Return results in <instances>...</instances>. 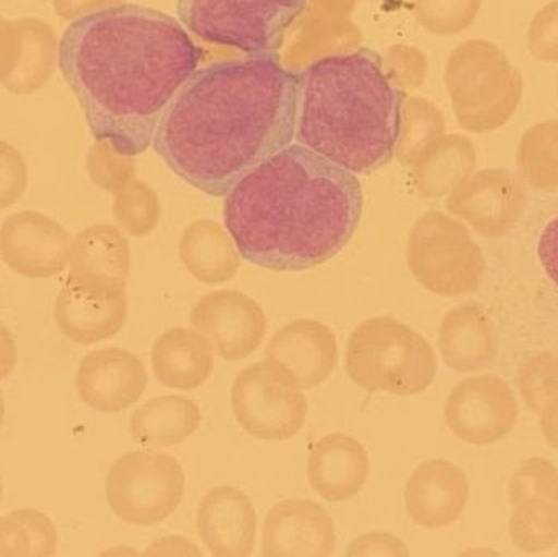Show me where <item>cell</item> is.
I'll list each match as a JSON object with an SVG mask.
<instances>
[{
    "mask_svg": "<svg viewBox=\"0 0 558 557\" xmlns=\"http://www.w3.org/2000/svg\"><path fill=\"white\" fill-rule=\"evenodd\" d=\"M3 499V486H2V480H0V504H2Z\"/></svg>",
    "mask_w": 558,
    "mask_h": 557,
    "instance_id": "obj_40",
    "label": "cell"
},
{
    "mask_svg": "<svg viewBox=\"0 0 558 557\" xmlns=\"http://www.w3.org/2000/svg\"><path fill=\"white\" fill-rule=\"evenodd\" d=\"M510 536L521 552L536 555L558 545V504L541 497L511 506Z\"/></svg>",
    "mask_w": 558,
    "mask_h": 557,
    "instance_id": "obj_29",
    "label": "cell"
},
{
    "mask_svg": "<svg viewBox=\"0 0 558 557\" xmlns=\"http://www.w3.org/2000/svg\"><path fill=\"white\" fill-rule=\"evenodd\" d=\"M403 101L405 94L373 49L325 56L301 72L294 141L354 175H367L393 159Z\"/></svg>",
    "mask_w": 558,
    "mask_h": 557,
    "instance_id": "obj_4",
    "label": "cell"
},
{
    "mask_svg": "<svg viewBox=\"0 0 558 557\" xmlns=\"http://www.w3.org/2000/svg\"><path fill=\"white\" fill-rule=\"evenodd\" d=\"M202 424V411L185 396H157L131 415L130 428L141 447H177L185 444Z\"/></svg>",
    "mask_w": 558,
    "mask_h": 557,
    "instance_id": "obj_24",
    "label": "cell"
},
{
    "mask_svg": "<svg viewBox=\"0 0 558 557\" xmlns=\"http://www.w3.org/2000/svg\"><path fill=\"white\" fill-rule=\"evenodd\" d=\"M150 365L166 388L195 391L213 375L215 352L198 330L173 327L154 343Z\"/></svg>",
    "mask_w": 558,
    "mask_h": 557,
    "instance_id": "obj_23",
    "label": "cell"
},
{
    "mask_svg": "<svg viewBox=\"0 0 558 557\" xmlns=\"http://www.w3.org/2000/svg\"><path fill=\"white\" fill-rule=\"evenodd\" d=\"M410 549L399 536L374 532L360 536L351 543L347 556H409Z\"/></svg>",
    "mask_w": 558,
    "mask_h": 557,
    "instance_id": "obj_34",
    "label": "cell"
},
{
    "mask_svg": "<svg viewBox=\"0 0 558 557\" xmlns=\"http://www.w3.org/2000/svg\"><path fill=\"white\" fill-rule=\"evenodd\" d=\"M344 370L367 392L416 396L433 385L438 372L428 340L402 320L371 317L351 332Z\"/></svg>",
    "mask_w": 558,
    "mask_h": 557,
    "instance_id": "obj_5",
    "label": "cell"
},
{
    "mask_svg": "<svg viewBox=\"0 0 558 557\" xmlns=\"http://www.w3.org/2000/svg\"><path fill=\"white\" fill-rule=\"evenodd\" d=\"M442 362L458 373H475L492 365L498 353L494 319L482 304L469 301L442 317L438 334Z\"/></svg>",
    "mask_w": 558,
    "mask_h": 557,
    "instance_id": "obj_22",
    "label": "cell"
},
{
    "mask_svg": "<svg viewBox=\"0 0 558 557\" xmlns=\"http://www.w3.org/2000/svg\"><path fill=\"white\" fill-rule=\"evenodd\" d=\"M16 362H19V350H16L15 339L12 332L0 323V382L15 372Z\"/></svg>",
    "mask_w": 558,
    "mask_h": 557,
    "instance_id": "obj_37",
    "label": "cell"
},
{
    "mask_svg": "<svg viewBox=\"0 0 558 557\" xmlns=\"http://www.w3.org/2000/svg\"><path fill=\"white\" fill-rule=\"evenodd\" d=\"M190 323L226 362H241L257 352L268 329L264 307L235 290L213 291L199 298Z\"/></svg>",
    "mask_w": 558,
    "mask_h": 557,
    "instance_id": "obj_13",
    "label": "cell"
},
{
    "mask_svg": "<svg viewBox=\"0 0 558 557\" xmlns=\"http://www.w3.org/2000/svg\"><path fill=\"white\" fill-rule=\"evenodd\" d=\"M405 509L416 525L445 530L468 509L471 484L464 471L448 460L418 464L405 484Z\"/></svg>",
    "mask_w": 558,
    "mask_h": 557,
    "instance_id": "obj_19",
    "label": "cell"
},
{
    "mask_svg": "<svg viewBox=\"0 0 558 557\" xmlns=\"http://www.w3.org/2000/svg\"><path fill=\"white\" fill-rule=\"evenodd\" d=\"M117 216L124 231L134 238L149 234L157 221L156 208L146 198H124L118 203Z\"/></svg>",
    "mask_w": 558,
    "mask_h": 557,
    "instance_id": "obj_33",
    "label": "cell"
},
{
    "mask_svg": "<svg viewBox=\"0 0 558 557\" xmlns=\"http://www.w3.org/2000/svg\"><path fill=\"white\" fill-rule=\"evenodd\" d=\"M3 421H5V398H3V392L0 391V431H2Z\"/></svg>",
    "mask_w": 558,
    "mask_h": 557,
    "instance_id": "obj_39",
    "label": "cell"
},
{
    "mask_svg": "<svg viewBox=\"0 0 558 557\" xmlns=\"http://www.w3.org/2000/svg\"><path fill=\"white\" fill-rule=\"evenodd\" d=\"M445 421L458 440L474 447L500 444L520 421V402L498 375L469 376L449 392Z\"/></svg>",
    "mask_w": 558,
    "mask_h": 557,
    "instance_id": "obj_12",
    "label": "cell"
},
{
    "mask_svg": "<svg viewBox=\"0 0 558 557\" xmlns=\"http://www.w3.org/2000/svg\"><path fill=\"white\" fill-rule=\"evenodd\" d=\"M265 362L304 391L318 388L337 366V336L318 320H292L271 337Z\"/></svg>",
    "mask_w": 558,
    "mask_h": 557,
    "instance_id": "obj_17",
    "label": "cell"
},
{
    "mask_svg": "<svg viewBox=\"0 0 558 557\" xmlns=\"http://www.w3.org/2000/svg\"><path fill=\"white\" fill-rule=\"evenodd\" d=\"M186 476L175 457L154 450L130 451L118 458L105 481L111 512L121 522L156 526L182 502Z\"/></svg>",
    "mask_w": 558,
    "mask_h": 557,
    "instance_id": "obj_9",
    "label": "cell"
},
{
    "mask_svg": "<svg viewBox=\"0 0 558 557\" xmlns=\"http://www.w3.org/2000/svg\"><path fill=\"white\" fill-rule=\"evenodd\" d=\"M518 388L524 404L541 414L558 399V353L546 352L531 356L518 372Z\"/></svg>",
    "mask_w": 558,
    "mask_h": 557,
    "instance_id": "obj_30",
    "label": "cell"
},
{
    "mask_svg": "<svg viewBox=\"0 0 558 557\" xmlns=\"http://www.w3.org/2000/svg\"><path fill=\"white\" fill-rule=\"evenodd\" d=\"M144 555L147 556H202L195 543L183 536H166L157 540Z\"/></svg>",
    "mask_w": 558,
    "mask_h": 557,
    "instance_id": "obj_36",
    "label": "cell"
},
{
    "mask_svg": "<svg viewBox=\"0 0 558 557\" xmlns=\"http://www.w3.org/2000/svg\"><path fill=\"white\" fill-rule=\"evenodd\" d=\"M539 424L547 444L558 450V399L543 409L539 414Z\"/></svg>",
    "mask_w": 558,
    "mask_h": 557,
    "instance_id": "obj_38",
    "label": "cell"
},
{
    "mask_svg": "<svg viewBox=\"0 0 558 557\" xmlns=\"http://www.w3.org/2000/svg\"><path fill=\"white\" fill-rule=\"evenodd\" d=\"M557 92H558V84H557Z\"/></svg>",
    "mask_w": 558,
    "mask_h": 557,
    "instance_id": "obj_41",
    "label": "cell"
},
{
    "mask_svg": "<svg viewBox=\"0 0 558 557\" xmlns=\"http://www.w3.org/2000/svg\"><path fill=\"white\" fill-rule=\"evenodd\" d=\"M527 49L537 61L558 64V0L544 5L531 20Z\"/></svg>",
    "mask_w": 558,
    "mask_h": 557,
    "instance_id": "obj_32",
    "label": "cell"
},
{
    "mask_svg": "<svg viewBox=\"0 0 558 557\" xmlns=\"http://www.w3.org/2000/svg\"><path fill=\"white\" fill-rule=\"evenodd\" d=\"M366 448L347 434H328L312 445L307 458V480L327 502H344L363 491L369 477Z\"/></svg>",
    "mask_w": 558,
    "mask_h": 557,
    "instance_id": "obj_21",
    "label": "cell"
},
{
    "mask_svg": "<svg viewBox=\"0 0 558 557\" xmlns=\"http://www.w3.org/2000/svg\"><path fill=\"white\" fill-rule=\"evenodd\" d=\"M299 81L271 52L198 68L163 113L154 149L193 189L226 196L294 140Z\"/></svg>",
    "mask_w": 558,
    "mask_h": 557,
    "instance_id": "obj_2",
    "label": "cell"
},
{
    "mask_svg": "<svg viewBox=\"0 0 558 557\" xmlns=\"http://www.w3.org/2000/svg\"><path fill=\"white\" fill-rule=\"evenodd\" d=\"M448 78L459 123L471 133H492L505 126L523 100V75L487 39L462 45L454 52Z\"/></svg>",
    "mask_w": 558,
    "mask_h": 557,
    "instance_id": "obj_6",
    "label": "cell"
},
{
    "mask_svg": "<svg viewBox=\"0 0 558 557\" xmlns=\"http://www.w3.org/2000/svg\"><path fill=\"white\" fill-rule=\"evenodd\" d=\"M126 284L97 275L71 274L56 298L54 320L78 346L113 339L128 320Z\"/></svg>",
    "mask_w": 558,
    "mask_h": 557,
    "instance_id": "obj_11",
    "label": "cell"
},
{
    "mask_svg": "<svg viewBox=\"0 0 558 557\" xmlns=\"http://www.w3.org/2000/svg\"><path fill=\"white\" fill-rule=\"evenodd\" d=\"M517 162L531 189L544 193L558 190V120L541 121L523 134Z\"/></svg>",
    "mask_w": 558,
    "mask_h": 557,
    "instance_id": "obj_28",
    "label": "cell"
},
{
    "mask_svg": "<svg viewBox=\"0 0 558 557\" xmlns=\"http://www.w3.org/2000/svg\"><path fill=\"white\" fill-rule=\"evenodd\" d=\"M537 257H539L547 277L558 288V218L553 219L544 228L539 242H537Z\"/></svg>",
    "mask_w": 558,
    "mask_h": 557,
    "instance_id": "obj_35",
    "label": "cell"
},
{
    "mask_svg": "<svg viewBox=\"0 0 558 557\" xmlns=\"http://www.w3.org/2000/svg\"><path fill=\"white\" fill-rule=\"evenodd\" d=\"M526 205V190L507 169H485L468 177L448 199L449 211L487 239H501L514 231Z\"/></svg>",
    "mask_w": 558,
    "mask_h": 557,
    "instance_id": "obj_14",
    "label": "cell"
},
{
    "mask_svg": "<svg viewBox=\"0 0 558 557\" xmlns=\"http://www.w3.org/2000/svg\"><path fill=\"white\" fill-rule=\"evenodd\" d=\"M199 538L216 557H247L257 542V512L251 497L234 486L213 487L196 513Z\"/></svg>",
    "mask_w": 558,
    "mask_h": 557,
    "instance_id": "obj_20",
    "label": "cell"
},
{
    "mask_svg": "<svg viewBox=\"0 0 558 557\" xmlns=\"http://www.w3.org/2000/svg\"><path fill=\"white\" fill-rule=\"evenodd\" d=\"M71 247L69 232L38 213H20L0 229L3 264L32 280H48L62 274L71 261Z\"/></svg>",
    "mask_w": 558,
    "mask_h": 557,
    "instance_id": "obj_15",
    "label": "cell"
},
{
    "mask_svg": "<svg viewBox=\"0 0 558 557\" xmlns=\"http://www.w3.org/2000/svg\"><path fill=\"white\" fill-rule=\"evenodd\" d=\"M307 0H179L180 22L211 45L248 55L277 51Z\"/></svg>",
    "mask_w": 558,
    "mask_h": 557,
    "instance_id": "obj_7",
    "label": "cell"
},
{
    "mask_svg": "<svg viewBox=\"0 0 558 557\" xmlns=\"http://www.w3.org/2000/svg\"><path fill=\"white\" fill-rule=\"evenodd\" d=\"M337 530L330 513L308 499H284L268 512L262 532L265 557H328Z\"/></svg>",
    "mask_w": 558,
    "mask_h": 557,
    "instance_id": "obj_18",
    "label": "cell"
},
{
    "mask_svg": "<svg viewBox=\"0 0 558 557\" xmlns=\"http://www.w3.org/2000/svg\"><path fill=\"white\" fill-rule=\"evenodd\" d=\"M508 494L511 506L531 497H541L558 504L557 468L546 458H527L511 476Z\"/></svg>",
    "mask_w": 558,
    "mask_h": 557,
    "instance_id": "obj_31",
    "label": "cell"
},
{
    "mask_svg": "<svg viewBox=\"0 0 558 557\" xmlns=\"http://www.w3.org/2000/svg\"><path fill=\"white\" fill-rule=\"evenodd\" d=\"M199 61L202 51L182 22L143 5L87 13L59 41V68L92 134L126 157L153 144Z\"/></svg>",
    "mask_w": 558,
    "mask_h": 557,
    "instance_id": "obj_1",
    "label": "cell"
},
{
    "mask_svg": "<svg viewBox=\"0 0 558 557\" xmlns=\"http://www.w3.org/2000/svg\"><path fill=\"white\" fill-rule=\"evenodd\" d=\"M71 274L97 275L128 283L131 251L128 239L113 226H92L72 242Z\"/></svg>",
    "mask_w": 558,
    "mask_h": 557,
    "instance_id": "obj_26",
    "label": "cell"
},
{
    "mask_svg": "<svg viewBox=\"0 0 558 557\" xmlns=\"http://www.w3.org/2000/svg\"><path fill=\"white\" fill-rule=\"evenodd\" d=\"M146 388L147 370L143 360L118 347L87 353L75 373L78 398L101 414L126 411L143 398Z\"/></svg>",
    "mask_w": 558,
    "mask_h": 557,
    "instance_id": "obj_16",
    "label": "cell"
},
{
    "mask_svg": "<svg viewBox=\"0 0 558 557\" xmlns=\"http://www.w3.org/2000/svg\"><path fill=\"white\" fill-rule=\"evenodd\" d=\"M407 265L413 278L429 293L461 298L482 287L487 271L484 252L462 222L428 213L407 244Z\"/></svg>",
    "mask_w": 558,
    "mask_h": 557,
    "instance_id": "obj_8",
    "label": "cell"
},
{
    "mask_svg": "<svg viewBox=\"0 0 558 557\" xmlns=\"http://www.w3.org/2000/svg\"><path fill=\"white\" fill-rule=\"evenodd\" d=\"M225 225L242 258L271 271H304L337 257L363 215L354 173L289 144L225 198Z\"/></svg>",
    "mask_w": 558,
    "mask_h": 557,
    "instance_id": "obj_3",
    "label": "cell"
},
{
    "mask_svg": "<svg viewBox=\"0 0 558 557\" xmlns=\"http://www.w3.org/2000/svg\"><path fill=\"white\" fill-rule=\"evenodd\" d=\"M238 424L262 441H288L307 421L304 389L268 362L254 363L239 373L231 389Z\"/></svg>",
    "mask_w": 558,
    "mask_h": 557,
    "instance_id": "obj_10",
    "label": "cell"
},
{
    "mask_svg": "<svg viewBox=\"0 0 558 557\" xmlns=\"http://www.w3.org/2000/svg\"><path fill=\"white\" fill-rule=\"evenodd\" d=\"M58 530L46 513L19 509L0 517V557H51Z\"/></svg>",
    "mask_w": 558,
    "mask_h": 557,
    "instance_id": "obj_27",
    "label": "cell"
},
{
    "mask_svg": "<svg viewBox=\"0 0 558 557\" xmlns=\"http://www.w3.org/2000/svg\"><path fill=\"white\" fill-rule=\"evenodd\" d=\"M180 261L205 284L228 283L241 270V254L228 229L218 222L196 221L183 232Z\"/></svg>",
    "mask_w": 558,
    "mask_h": 557,
    "instance_id": "obj_25",
    "label": "cell"
}]
</instances>
